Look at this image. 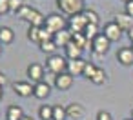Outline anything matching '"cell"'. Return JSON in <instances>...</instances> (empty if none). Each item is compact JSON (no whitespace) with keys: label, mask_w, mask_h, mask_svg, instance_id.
Segmentation results:
<instances>
[{"label":"cell","mask_w":133,"mask_h":120,"mask_svg":"<svg viewBox=\"0 0 133 120\" xmlns=\"http://www.w3.org/2000/svg\"><path fill=\"white\" fill-rule=\"evenodd\" d=\"M57 6L62 13L73 17L84 11V0H57Z\"/></svg>","instance_id":"1"},{"label":"cell","mask_w":133,"mask_h":120,"mask_svg":"<svg viewBox=\"0 0 133 120\" xmlns=\"http://www.w3.org/2000/svg\"><path fill=\"white\" fill-rule=\"evenodd\" d=\"M44 27H48V29L55 35V33H58V31H62V29L68 27V20H66L62 15H58V13H49V15L46 17Z\"/></svg>","instance_id":"2"},{"label":"cell","mask_w":133,"mask_h":120,"mask_svg":"<svg viewBox=\"0 0 133 120\" xmlns=\"http://www.w3.org/2000/svg\"><path fill=\"white\" fill-rule=\"evenodd\" d=\"M46 66H48V69H49L51 73L58 75V73H64V71L68 69V60H66V57H60V55H51V57L48 58Z\"/></svg>","instance_id":"3"},{"label":"cell","mask_w":133,"mask_h":120,"mask_svg":"<svg viewBox=\"0 0 133 120\" xmlns=\"http://www.w3.org/2000/svg\"><path fill=\"white\" fill-rule=\"evenodd\" d=\"M86 26H88V20H86L84 13L73 15V17H69V20H68V29H69L73 35H75V33H84Z\"/></svg>","instance_id":"4"},{"label":"cell","mask_w":133,"mask_h":120,"mask_svg":"<svg viewBox=\"0 0 133 120\" xmlns=\"http://www.w3.org/2000/svg\"><path fill=\"white\" fill-rule=\"evenodd\" d=\"M109 46H111V40H109L104 33H100V35L91 42V51H93L95 55H104V53H108Z\"/></svg>","instance_id":"5"},{"label":"cell","mask_w":133,"mask_h":120,"mask_svg":"<svg viewBox=\"0 0 133 120\" xmlns=\"http://www.w3.org/2000/svg\"><path fill=\"white\" fill-rule=\"evenodd\" d=\"M28 78L31 80V82H42V78H44V66L42 64H38V62H33V64H29L28 66Z\"/></svg>","instance_id":"6"},{"label":"cell","mask_w":133,"mask_h":120,"mask_svg":"<svg viewBox=\"0 0 133 120\" xmlns=\"http://www.w3.org/2000/svg\"><path fill=\"white\" fill-rule=\"evenodd\" d=\"M55 86H57V89H60V91L69 89V87L73 86V75H71V73H68V71L55 75Z\"/></svg>","instance_id":"7"},{"label":"cell","mask_w":133,"mask_h":120,"mask_svg":"<svg viewBox=\"0 0 133 120\" xmlns=\"http://www.w3.org/2000/svg\"><path fill=\"white\" fill-rule=\"evenodd\" d=\"M26 22H29V27H42V26L46 24V17H44L38 9L31 8V11H29L28 17H26Z\"/></svg>","instance_id":"8"},{"label":"cell","mask_w":133,"mask_h":120,"mask_svg":"<svg viewBox=\"0 0 133 120\" xmlns=\"http://www.w3.org/2000/svg\"><path fill=\"white\" fill-rule=\"evenodd\" d=\"M71 40H73V33H71L68 27L53 35V42L57 44V47H66V46H68Z\"/></svg>","instance_id":"9"},{"label":"cell","mask_w":133,"mask_h":120,"mask_svg":"<svg viewBox=\"0 0 133 120\" xmlns=\"http://www.w3.org/2000/svg\"><path fill=\"white\" fill-rule=\"evenodd\" d=\"M113 22H115L122 31H129V29L133 27V17H129L126 11H124V13H117L115 18H113Z\"/></svg>","instance_id":"10"},{"label":"cell","mask_w":133,"mask_h":120,"mask_svg":"<svg viewBox=\"0 0 133 120\" xmlns=\"http://www.w3.org/2000/svg\"><path fill=\"white\" fill-rule=\"evenodd\" d=\"M86 60L84 58H77V60H68V73H71L73 76L77 75H84V69H86Z\"/></svg>","instance_id":"11"},{"label":"cell","mask_w":133,"mask_h":120,"mask_svg":"<svg viewBox=\"0 0 133 120\" xmlns=\"http://www.w3.org/2000/svg\"><path fill=\"white\" fill-rule=\"evenodd\" d=\"M13 91L20 96H31L33 91H35V86H31V82H26V80H20V82H15L13 84Z\"/></svg>","instance_id":"12"},{"label":"cell","mask_w":133,"mask_h":120,"mask_svg":"<svg viewBox=\"0 0 133 120\" xmlns=\"http://www.w3.org/2000/svg\"><path fill=\"white\" fill-rule=\"evenodd\" d=\"M102 33H104L111 42H115V40H118V38L122 37V33H124V31H122L115 22H108V24L104 26V31H102Z\"/></svg>","instance_id":"13"},{"label":"cell","mask_w":133,"mask_h":120,"mask_svg":"<svg viewBox=\"0 0 133 120\" xmlns=\"http://www.w3.org/2000/svg\"><path fill=\"white\" fill-rule=\"evenodd\" d=\"M117 60L122 66H131L133 64V49L131 47H120L117 51Z\"/></svg>","instance_id":"14"},{"label":"cell","mask_w":133,"mask_h":120,"mask_svg":"<svg viewBox=\"0 0 133 120\" xmlns=\"http://www.w3.org/2000/svg\"><path fill=\"white\" fill-rule=\"evenodd\" d=\"M66 111H68V116L73 118V120H78V118L84 116V107H82V104H78V102L68 104V105H66Z\"/></svg>","instance_id":"15"},{"label":"cell","mask_w":133,"mask_h":120,"mask_svg":"<svg viewBox=\"0 0 133 120\" xmlns=\"http://www.w3.org/2000/svg\"><path fill=\"white\" fill-rule=\"evenodd\" d=\"M82 51H84V49H80V47H78V46H77V44H75L73 40H71V42H69V44H68L66 47H64V55H66V57H68L69 60H77V58H82Z\"/></svg>","instance_id":"16"},{"label":"cell","mask_w":133,"mask_h":120,"mask_svg":"<svg viewBox=\"0 0 133 120\" xmlns=\"http://www.w3.org/2000/svg\"><path fill=\"white\" fill-rule=\"evenodd\" d=\"M35 86V91H33V95L37 96V98H46L49 93H51V87H49V84L48 82H37V84H33Z\"/></svg>","instance_id":"17"},{"label":"cell","mask_w":133,"mask_h":120,"mask_svg":"<svg viewBox=\"0 0 133 120\" xmlns=\"http://www.w3.org/2000/svg\"><path fill=\"white\" fill-rule=\"evenodd\" d=\"M24 118V111L20 105H9L6 111V120H22Z\"/></svg>","instance_id":"18"},{"label":"cell","mask_w":133,"mask_h":120,"mask_svg":"<svg viewBox=\"0 0 133 120\" xmlns=\"http://www.w3.org/2000/svg\"><path fill=\"white\" fill-rule=\"evenodd\" d=\"M13 38H15V33H13V29L9 26H2V27H0V42H2V44H11Z\"/></svg>","instance_id":"19"},{"label":"cell","mask_w":133,"mask_h":120,"mask_svg":"<svg viewBox=\"0 0 133 120\" xmlns=\"http://www.w3.org/2000/svg\"><path fill=\"white\" fill-rule=\"evenodd\" d=\"M98 35H100V31H98V26H97V24H88V26H86V29H84V37L88 38L89 44H91Z\"/></svg>","instance_id":"20"},{"label":"cell","mask_w":133,"mask_h":120,"mask_svg":"<svg viewBox=\"0 0 133 120\" xmlns=\"http://www.w3.org/2000/svg\"><path fill=\"white\" fill-rule=\"evenodd\" d=\"M38 116H40V120H53V105H48V104L40 105Z\"/></svg>","instance_id":"21"},{"label":"cell","mask_w":133,"mask_h":120,"mask_svg":"<svg viewBox=\"0 0 133 120\" xmlns=\"http://www.w3.org/2000/svg\"><path fill=\"white\" fill-rule=\"evenodd\" d=\"M66 118H68V111H66V107L60 105V104L53 105V120H66Z\"/></svg>","instance_id":"22"},{"label":"cell","mask_w":133,"mask_h":120,"mask_svg":"<svg viewBox=\"0 0 133 120\" xmlns=\"http://www.w3.org/2000/svg\"><path fill=\"white\" fill-rule=\"evenodd\" d=\"M106 80H108V75H106V71H104L102 67H97V73L93 75L91 82H93L95 86H100V84H104Z\"/></svg>","instance_id":"23"},{"label":"cell","mask_w":133,"mask_h":120,"mask_svg":"<svg viewBox=\"0 0 133 120\" xmlns=\"http://www.w3.org/2000/svg\"><path fill=\"white\" fill-rule=\"evenodd\" d=\"M73 42H75L80 49H86L88 46H91V44L88 42V38L84 37V33H75V35H73Z\"/></svg>","instance_id":"24"},{"label":"cell","mask_w":133,"mask_h":120,"mask_svg":"<svg viewBox=\"0 0 133 120\" xmlns=\"http://www.w3.org/2000/svg\"><path fill=\"white\" fill-rule=\"evenodd\" d=\"M38 47H40V51H44V53H49V55H55V49H57V44H55L53 40H46V42H40V44H38Z\"/></svg>","instance_id":"25"},{"label":"cell","mask_w":133,"mask_h":120,"mask_svg":"<svg viewBox=\"0 0 133 120\" xmlns=\"http://www.w3.org/2000/svg\"><path fill=\"white\" fill-rule=\"evenodd\" d=\"M28 38L35 44H40V27H29L28 29Z\"/></svg>","instance_id":"26"},{"label":"cell","mask_w":133,"mask_h":120,"mask_svg":"<svg viewBox=\"0 0 133 120\" xmlns=\"http://www.w3.org/2000/svg\"><path fill=\"white\" fill-rule=\"evenodd\" d=\"M82 13H84V17H86V20H88V24H97V26H98V15H97L93 9H84Z\"/></svg>","instance_id":"27"},{"label":"cell","mask_w":133,"mask_h":120,"mask_svg":"<svg viewBox=\"0 0 133 120\" xmlns=\"http://www.w3.org/2000/svg\"><path fill=\"white\" fill-rule=\"evenodd\" d=\"M95 73H97V66H95V64H91V62H88V64H86V69H84V75H82V76H86L88 80H91Z\"/></svg>","instance_id":"28"},{"label":"cell","mask_w":133,"mask_h":120,"mask_svg":"<svg viewBox=\"0 0 133 120\" xmlns=\"http://www.w3.org/2000/svg\"><path fill=\"white\" fill-rule=\"evenodd\" d=\"M22 6H24L22 0H11V2H9V13H15V15H17V13L22 9Z\"/></svg>","instance_id":"29"},{"label":"cell","mask_w":133,"mask_h":120,"mask_svg":"<svg viewBox=\"0 0 133 120\" xmlns=\"http://www.w3.org/2000/svg\"><path fill=\"white\" fill-rule=\"evenodd\" d=\"M46 40H53V33L48 29V27H40V42H46Z\"/></svg>","instance_id":"30"},{"label":"cell","mask_w":133,"mask_h":120,"mask_svg":"<svg viewBox=\"0 0 133 120\" xmlns=\"http://www.w3.org/2000/svg\"><path fill=\"white\" fill-rule=\"evenodd\" d=\"M9 2L11 0H0V15L9 13Z\"/></svg>","instance_id":"31"},{"label":"cell","mask_w":133,"mask_h":120,"mask_svg":"<svg viewBox=\"0 0 133 120\" xmlns=\"http://www.w3.org/2000/svg\"><path fill=\"white\" fill-rule=\"evenodd\" d=\"M29 11H31V8H29V6H22V9L17 13V17H18V18H22V20H26V17H28V13H29Z\"/></svg>","instance_id":"32"},{"label":"cell","mask_w":133,"mask_h":120,"mask_svg":"<svg viewBox=\"0 0 133 120\" xmlns=\"http://www.w3.org/2000/svg\"><path fill=\"white\" fill-rule=\"evenodd\" d=\"M97 120H113V116L108 111H98L97 113Z\"/></svg>","instance_id":"33"},{"label":"cell","mask_w":133,"mask_h":120,"mask_svg":"<svg viewBox=\"0 0 133 120\" xmlns=\"http://www.w3.org/2000/svg\"><path fill=\"white\" fill-rule=\"evenodd\" d=\"M126 13H128L129 17H133V0H129V2L126 4Z\"/></svg>","instance_id":"34"},{"label":"cell","mask_w":133,"mask_h":120,"mask_svg":"<svg viewBox=\"0 0 133 120\" xmlns=\"http://www.w3.org/2000/svg\"><path fill=\"white\" fill-rule=\"evenodd\" d=\"M6 82H8V76H6V75H4L2 71H0V86L4 87V86H6Z\"/></svg>","instance_id":"35"},{"label":"cell","mask_w":133,"mask_h":120,"mask_svg":"<svg viewBox=\"0 0 133 120\" xmlns=\"http://www.w3.org/2000/svg\"><path fill=\"white\" fill-rule=\"evenodd\" d=\"M128 37H129V40H131V42H133V27H131V29H129V31H128Z\"/></svg>","instance_id":"36"},{"label":"cell","mask_w":133,"mask_h":120,"mask_svg":"<svg viewBox=\"0 0 133 120\" xmlns=\"http://www.w3.org/2000/svg\"><path fill=\"white\" fill-rule=\"evenodd\" d=\"M2 95H4V87L0 86V98H2Z\"/></svg>","instance_id":"37"},{"label":"cell","mask_w":133,"mask_h":120,"mask_svg":"<svg viewBox=\"0 0 133 120\" xmlns=\"http://www.w3.org/2000/svg\"><path fill=\"white\" fill-rule=\"evenodd\" d=\"M22 120H33V118H31V116H28V115H24V118H22Z\"/></svg>","instance_id":"38"},{"label":"cell","mask_w":133,"mask_h":120,"mask_svg":"<svg viewBox=\"0 0 133 120\" xmlns=\"http://www.w3.org/2000/svg\"><path fill=\"white\" fill-rule=\"evenodd\" d=\"M122 2H124V4H128V2H129V0H122Z\"/></svg>","instance_id":"39"},{"label":"cell","mask_w":133,"mask_h":120,"mask_svg":"<svg viewBox=\"0 0 133 120\" xmlns=\"http://www.w3.org/2000/svg\"><path fill=\"white\" fill-rule=\"evenodd\" d=\"M129 118H133V109H131V116H129Z\"/></svg>","instance_id":"40"},{"label":"cell","mask_w":133,"mask_h":120,"mask_svg":"<svg viewBox=\"0 0 133 120\" xmlns=\"http://www.w3.org/2000/svg\"><path fill=\"white\" fill-rule=\"evenodd\" d=\"M0 51H2V44H0Z\"/></svg>","instance_id":"41"},{"label":"cell","mask_w":133,"mask_h":120,"mask_svg":"<svg viewBox=\"0 0 133 120\" xmlns=\"http://www.w3.org/2000/svg\"><path fill=\"white\" fill-rule=\"evenodd\" d=\"M126 120H133V118H126Z\"/></svg>","instance_id":"42"},{"label":"cell","mask_w":133,"mask_h":120,"mask_svg":"<svg viewBox=\"0 0 133 120\" xmlns=\"http://www.w3.org/2000/svg\"><path fill=\"white\" fill-rule=\"evenodd\" d=\"M131 49H133V46H131Z\"/></svg>","instance_id":"43"}]
</instances>
